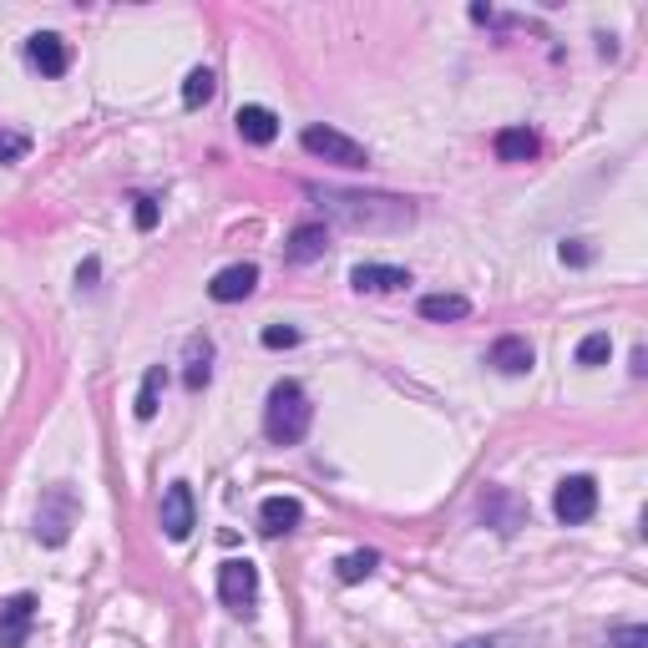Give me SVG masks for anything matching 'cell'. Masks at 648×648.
Instances as JSON below:
<instances>
[{
  "label": "cell",
  "mask_w": 648,
  "mask_h": 648,
  "mask_svg": "<svg viewBox=\"0 0 648 648\" xmlns=\"http://www.w3.org/2000/svg\"><path fill=\"white\" fill-rule=\"evenodd\" d=\"M310 198L324 208V218H335L339 229L355 233H396L416 223V208L390 192H345V188H310Z\"/></svg>",
  "instance_id": "1"
},
{
  "label": "cell",
  "mask_w": 648,
  "mask_h": 648,
  "mask_svg": "<svg viewBox=\"0 0 648 648\" xmlns=\"http://www.w3.org/2000/svg\"><path fill=\"white\" fill-rule=\"evenodd\" d=\"M310 420H314V406L304 396L300 380H279L264 400V436L274 446H300L310 436Z\"/></svg>",
  "instance_id": "2"
},
{
  "label": "cell",
  "mask_w": 648,
  "mask_h": 648,
  "mask_svg": "<svg viewBox=\"0 0 648 648\" xmlns=\"http://www.w3.org/2000/svg\"><path fill=\"white\" fill-rule=\"evenodd\" d=\"M76 516H82V502H76L72 487H46L41 492V506H36V537L46 547H61V542L72 537Z\"/></svg>",
  "instance_id": "3"
},
{
  "label": "cell",
  "mask_w": 648,
  "mask_h": 648,
  "mask_svg": "<svg viewBox=\"0 0 648 648\" xmlns=\"http://www.w3.org/2000/svg\"><path fill=\"white\" fill-rule=\"evenodd\" d=\"M300 143H304V153L310 157H320V163H335V168H365L370 163V153H365V143H355V137H345L339 127H304L300 133Z\"/></svg>",
  "instance_id": "4"
},
{
  "label": "cell",
  "mask_w": 648,
  "mask_h": 648,
  "mask_svg": "<svg viewBox=\"0 0 648 648\" xmlns=\"http://www.w3.org/2000/svg\"><path fill=\"white\" fill-rule=\"evenodd\" d=\"M218 598L223 608H233L239 618H253V598H259V567L249 557H229L218 567Z\"/></svg>",
  "instance_id": "5"
},
{
  "label": "cell",
  "mask_w": 648,
  "mask_h": 648,
  "mask_svg": "<svg viewBox=\"0 0 648 648\" xmlns=\"http://www.w3.org/2000/svg\"><path fill=\"white\" fill-rule=\"evenodd\" d=\"M553 512L557 522H567V527H577V522H588L593 512H598V481L593 477H563L553 492Z\"/></svg>",
  "instance_id": "6"
},
{
  "label": "cell",
  "mask_w": 648,
  "mask_h": 648,
  "mask_svg": "<svg viewBox=\"0 0 648 648\" xmlns=\"http://www.w3.org/2000/svg\"><path fill=\"white\" fill-rule=\"evenodd\" d=\"M36 593H15L11 603H0V648H25L31 624H36Z\"/></svg>",
  "instance_id": "7"
},
{
  "label": "cell",
  "mask_w": 648,
  "mask_h": 648,
  "mask_svg": "<svg viewBox=\"0 0 648 648\" xmlns=\"http://www.w3.org/2000/svg\"><path fill=\"white\" fill-rule=\"evenodd\" d=\"M198 527V506H192V487L188 481H173L163 492V532L173 542H188V532Z\"/></svg>",
  "instance_id": "8"
},
{
  "label": "cell",
  "mask_w": 648,
  "mask_h": 648,
  "mask_svg": "<svg viewBox=\"0 0 648 648\" xmlns=\"http://www.w3.org/2000/svg\"><path fill=\"white\" fill-rule=\"evenodd\" d=\"M25 61H31L41 76H66V66H72V46H66L56 31H36V36L25 41Z\"/></svg>",
  "instance_id": "9"
},
{
  "label": "cell",
  "mask_w": 648,
  "mask_h": 648,
  "mask_svg": "<svg viewBox=\"0 0 648 648\" xmlns=\"http://www.w3.org/2000/svg\"><path fill=\"white\" fill-rule=\"evenodd\" d=\"M253 284H259V269L253 264H229V269H218L213 284H208V294H213L218 304H239L253 294Z\"/></svg>",
  "instance_id": "10"
},
{
  "label": "cell",
  "mask_w": 648,
  "mask_h": 648,
  "mask_svg": "<svg viewBox=\"0 0 648 648\" xmlns=\"http://www.w3.org/2000/svg\"><path fill=\"white\" fill-rule=\"evenodd\" d=\"M349 284L360 289V294H396V289L410 284V274L396 264H355L349 269Z\"/></svg>",
  "instance_id": "11"
},
{
  "label": "cell",
  "mask_w": 648,
  "mask_h": 648,
  "mask_svg": "<svg viewBox=\"0 0 648 648\" xmlns=\"http://www.w3.org/2000/svg\"><path fill=\"white\" fill-rule=\"evenodd\" d=\"M300 522H304L300 497H269V502L259 506V527H264L269 537H284V532H294Z\"/></svg>",
  "instance_id": "12"
},
{
  "label": "cell",
  "mask_w": 648,
  "mask_h": 648,
  "mask_svg": "<svg viewBox=\"0 0 648 648\" xmlns=\"http://www.w3.org/2000/svg\"><path fill=\"white\" fill-rule=\"evenodd\" d=\"M324 249H330L324 223H300V229L289 233V243H284V259L289 264H314V259H324Z\"/></svg>",
  "instance_id": "13"
},
{
  "label": "cell",
  "mask_w": 648,
  "mask_h": 648,
  "mask_svg": "<svg viewBox=\"0 0 648 648\" xmlns=\"http://www.w3.org/2000/svg\"><path fill=\"white\" fill-rule=\"evenodd\" d=\"M487 365L502 375H527L532 370V345L522 335H502L492 345V355H487Z\"/></svg>",
  "instance_id": "14"
},
{
  "label": "cell",
  "mask_w": 648,
  "mask_h": 648,
  "mask_svg": "<svg viewBox=\"0 0 648 648\" xmlns=\"http://www.w3.org/2000/svg\"><path fill=\"white\" fill-rule=\"evenodd\" d=\"M233 127H239V137L243 143H253V147H269L279 137V117L269 107H239Z\"/></svg>",
  "instance_id": "15"
},
{
  "label": "cell",
  "mask_w": 648,
  "mask_h": 648,
  "mask_svg": "<svg viewBox=\"0 0 648 648\" xmlns=\"http://www.w3.org/2000/svg\"><path fill=\"white\" fill-rule=\"evenodd\" d=\"M497 157H502V163H532V157H537V133H532V127H502V133H497Z\"/></svg>",
  "instance_id": "16"
},
{
  "label": "cell",
  "mask_w": 648,
  "mask_h": 648,
  "mask_svg": "<svg viewBox=\"0 0 648 648\" xmlns=\"http://www.w3.org/2000/svg\"><path fill=\"white\" fill-rule=\"evenodd\" d=\"M208 380H213V345H208L203 335H192L188 339V370H182V385L198 396Z\"/></svg>",
  "instance_id": "17"
},
{
  "label": "cell",
  "mask_w": 648,
  "mask_h": 648,
  "mask_svg": "<svg viewBox=\"0 0 648 648\" xmlns=\"http://www.w3.org/2000/svg\"><path fill=\"white\" fill-rule=\"evenodd\" d=\"M471 314V300H461V294H426L420 300V320H436V324H457Z\"/></svg>",
  "instance_id": "18"
},
{
  "label": "cell",
  "mask_w": 648,
  "mask_h": 648,
  "mask_svg": "<svg viewBox=\"0 0 648 648\" xmlns=\"http://www.w3.org/2000/svg\"><path fill=\"white\" fill-rule=\"evenodd\" d=\"M213 96H218V76L208 72V66L188 72V82H182V107H188V112H198V107H208Z\"/></svg>",
  "instance_id": "19"
},
{
  "label": "cell",
  "mask_w": 648,
  "mask_h": 648,
  "mask_svg": "<svg viewBox=\"0 0 648 648\" xmlns=\"http://www.w3.org/2000/svg\"><path fill=\"white\" fill-rule=\"evenodd\" d=\"M163 385H168V370L163 365H153V370L143 375V385H137V420H153L157 416V400H163Z\"/></svg>",
  "instance_id": "20"
},
{
  "label": "cell",
  "mask_w": 648,
  "mask_h": 648,
  "mask_svg": "<svg viewBox=\"0 0 648 648\" xmlns=\"http://www.w3.org/2000/svg\"><path fill=\"white\" fill-rule=\"evenodd\" d=\"M608 355H613L608 330H593V335L577 339V365H583V370H598V365H608Z\"/></svg>",
  "instance_id": "21"
},
{
  "label": "cell",
  "mask_w": 648,
  "mask_h": 648,
  "mask_svg": "<svg viewBox=\"0 0 648 648\" xmlns=\"http://www.w3.org/2000/svg\"><path fill=\"white\" fill-rule=\"evenodd\" d=\"M375 567H380V553H370V547L365 553H345L339 557V583H365Z\"/></svg>",
  "instance_id": "22"
},
{
  "label": "cell",
  "mask_w": 648,
  "mask_h": 648,
  "mask_svg": "<svg viewBox=\"0 0 648 648\" xmlns=\"http://www.w3.org/2000/svg\"><path fill=\"white\" fill-rule=\"evenodd\" d=\"M457 648H537V638H527V634H477V638H461Z\"/></svg>",
  "instance_id": "23"
},
{
  "label": "cell",
  "mask_w": 648,
  "mask_h": 648,
  "mask_svg": "<svg viewBox=\"0 0 648 648\" xmlns=\"http://www.w3.org/2000/svg\"><path fill=\"white\" fill-rule=\"evenodd\" d=\"M25 153H31V137L11 133V127H0V163H21Z\"/></svg>",
  "instance_id": "24"
},
{
  "label": "cell",
  "mask_w": 648,
  "mask_h": 648,
  "mask_svg": "<svg viewBox=\"0 0 648 648\" xmlns=\"http://www.w3.org/2000/svg\"><path fill=\"white\" fill-rule=\"evenodd\" d=\"M300 345V330H289V324H269L264 330V349H294Z\"/></svg>",
  "instance_id": "25"
},
{
  "label": "cell",
  "mask_w": 648,
  "mask_h": 648,
  "mask_svg": "<svg viewBox=\"0 0 648 648\" xmlns=\"http://www.w3.org/2000/svg\"><path fill=\"white\" fill-rule=\"evenodd\" d=\"M557 253H563V264H573V269H588V264H593V249H588V239H567Z\"/></svg>",
  "instance_id": "26"
},
{
  "label": "cell",
  "mask_w": 648,
  "mask_h": 648,
  "mask_svg": "<svg viewBox=\"0 0 648 648\" xmlns=\"http://www.w3.org/2000/svg\"><path fill=\"white\" fill-rule=\"evenodd\" d=\"M133 223H137V233H153L157 229V198H137Z\"/></svg>",
  "instance_id": "27"
},
{
  "label": "cell",
  "mask_w": 648,
  "mask_h": 648,
  "mask_svg": "<svg viewBox=\"0 0 648 648\" xmlns=\"http://www.w3.org/2000/svg\"><path fill=\"white\" fill-rule=\"evenodd\" d=\"M613 648H648V628L644 624H628L613 634Z\"/></svg>",
  "instance_id": "28"
},
{
  "label": "cell",
  "mask_w": 648,
  "mask_h": 648,
  "mask_svg": "<svg viewBox=\"0 0 648 648\" xmlns=\"http://www.w3.org/2000/svg\"><path fill=\"white\" fill-rule=\"evenodd\" d=\"M96 274H102V264H96V259H86V264L76 269V284H82V289H96Z\"/></svg>",
  "instance_id": "29"
}]
</instances>
